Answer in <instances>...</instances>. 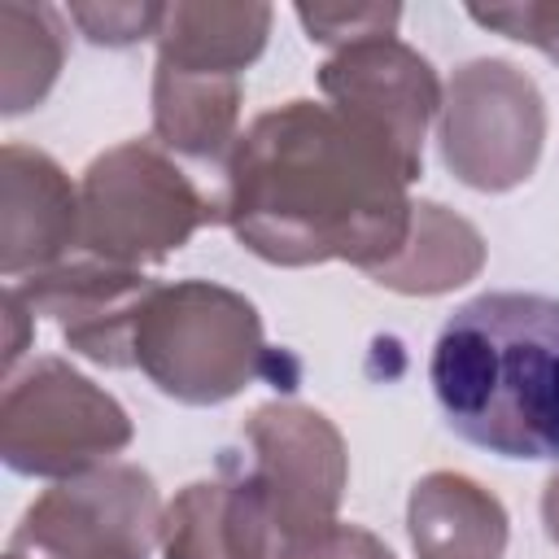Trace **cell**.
<instances>
[{
  "mask_svg": "<svg viewBox=\"0 0 559 559\" xmlns=\"http://www.w3.org/2000/svg\"><path fill=\"white\" fill-rule=\"evenodd\" d=\"M397 153L319 100L258 114L223 162L218 223L271 266L349 262L367 275L411 236L415 201Z\"/></svg>",
  "mask_w": 559,
  "mask_h": 559,
  "instance_id": "6da1fadb",
  "label": "cell"
},
{
  "mask_svg": "<svg viewBox=\"0 0 559 559\" xmlns=\"http://www.w3.org/2000/svg\"><path fill=\"white\" fill-rule=\"evenodd\" d=\"M437 127L441 157L459 183L476 192H511L537 170L546 105L520 66L476 57L450 74Z\"/></svg>",
  "mask_w": 559,
  "mask_h": 559,
  "instance_id": "8992f818",
  "label": "cell"
},
{
  "mask_svg": "<svg viewBox=\"0 0 559 559\" xmlns=\"http://www.w3.org/2000/svg\"><path fill=\"white\" fill-rule=\"evenodd\" d=\"M480 266H485L480 231L463 214H454L437 201H415L406 245L384 266H376L371 280L380 288H393L406 297H437V293H450V288L476 280Z\"/></svg>",
  "mask_w": 559,
  "mask_h": 559,
  "instance_id": "2e32d148",
  "label": "cell"
},
{
  "mask_svg": "<svg viewBox=\"0 0 559 559\" xmlns=\"http://www.w3.org/2000/svg\"><path fill=\"white\" fill-rule=\"evenodd\" d=\"M319 92L328 96L332 109L376 131L397 153L411 183L419 179L424 135L428 122L441 114V96H445L428 57H419L397 35H376L332 52L319 66Z\"/></svg>",
  "mask_w": 559,
  "mask_h": 559,
  "instance_id": "9c48e42d",
  "label": "cell"
},
{
  "mask_svg": "<svg viewBox=\"0 0 559 559\" xmlns=\"http://www.w3.org/2000/svg\"><path fill=\"white\" fill-rule=\"evenodd\" d=\"M157 280L131 266H109L100 258L61 262L31 280L9 284L31 314L57 323L61 341L92 358L96 367H135V319Z\"/></svg>",
  "mask_w": 559,
  "mask_h": 559,
  "instance_id": "30bf717a",
  "label": "cell"
},
{
  "mask_svg": "<svg viewBox=\"0 0 559 559\" xmlns=\"http://www.w3.org/2000/svg\"><path fill=\"white\" fill-rule=\"evenodd\" d=\"M79 245V192L66 170L31 148L4 144L0 153V271L4 280L39 275L66 262Z\"/></svg>",
  "mask_w": 559,
  "mask_h": 559,
  "instance_id": "8fae6325",
  "label": "cell"
},
{
  "mask_svg": "<svg viewBox=\"0 0 559 559\" xmlns=\"http://www.w3.org/2000/svg\"><path fill=\"white\" fill-rule=\"evenodd\" d=\"M445 424L498 459H559V297L480 293L428 358Z\"/></svg>",
  "mask_w": 559,
  "mask_h": 559,
  "instance_id": "7a4b0ae2",
  "label": "cell"
},
{
  "mask_svg": "<svg viewBox=\"0 0 559 559\" xmlns=\"http://www.w3.org/2000/svg\"><path fill=\"white\" fill-rule=\"evenodd\" d=\"M542 528H546V537L559 546V472L546 480V489H542Z\"/></svg>",
  "mask_w": 559,
  "mask_h": 559,
  "instance_id": "603a6c76",
  "label": "cell"
},
{
  "mask_svg": "<svg viewBox=\"0 0 559 559\" xmlns=\"http://www.w3.org/2000/svg\"><path fill=\"white\" fill-rule=\"evenodd\" d=\"M162 493L140 463H100L44 489L9 550L39 559H148L162 542Z\"/></svg>",
  "mask_w": 559,
  "mask_h": 559,
  "instance_id": "ba28073f",
  "label": "cell"
},
{
  "mask_svg": "<svg viewBox=\"0 0 559 559\" xmlns=\"http://www.w3.org/2000/svg\"><path fill=\"white\" fill-rule=\"evenodd\" d=\"M271 17V4H166L157 26V61L240 79L262 57Z\"/></svg>",
  "mask_w": 559,
  "mask_h": 559,
  "instance_id": "9a60e30c",
  "label": "cell"
},
{
  "mask_svg": "<svg viewBox=\"0 0 559 559\" xmlns=\"http://www.w3.org/2000/svg\"><path fill=\"white\" fill-rule=\"evenodd\" d=\"M406 528L419 559H502L507 511L463 472H428L406 502Z\"/></svg>",
  "mask_w": 559,
  "mask_h": 559,
  "instance_id": "4fadbf2b",
  "label": "cell"
},
{
  "mask_svg": "<svg viewBox=\"0 0 559 559\" xmlns=\"http://www.w3.org/2000/svg\"><path fill=\"white\" fill-rule=\"evenodd\" d=\"M131 445V419L114 393L66 358H35L13 371L0 402V454L22 476H83Z\"/></svg>",
  "mask_w": 559,
  "mask_h": 559,
  "instance_id": "5b68a950",
  "label": "cell"
},
{
  "mask_svg": "<svg viewBox=\"0 0 559 559\" xmlns=\"http://www.w3.org/2000/svg\"><path fill=\"white\" fill-rule=\"evenodd\" d=\"M297 22L314 44L349 48L376 35H397L402 9L397 4H297Z\"/></svg>",
  "mask_w": 559,
  "mask_h": 559,
  "instance_id": "ac0fdd59",
  "label": "cell"
},
{
  "mask_svg": "<svg viewBox=\"0 0 559 559\" xmlns=\"http://www.w3.org/2000/svg\"><path fill=\"white\" fill-rule=\"evenodd\" d=\"M280 559H393V550L376 533L336 520L328 528H314V533L297 537Z\"/></svg>",
  "mask_w": 559,
  "mask_h": 559,
  "instance_id": "44dd1931",
  "label": "cell"
},
{
  "mask_svg": "<svg viewBox=\"0 0 559 559\" xmlns=\"http://www.w3.org/2000/svg\"><path fill=\"white\" fill-rule=\"evenodd\" d=\"M205 223H218V201H210L162 144L122 140L83 170L79 245L109 266H157Z\"/></svg>",
  "mask_w": 559,
  "mask_h": 559,
  "instance_id": "277c9868",
  "label": "cell"
},
{
  "mask_svg": "<svg viewBox=\"0 0 559 559\" xmlns=\"http://www.w3.org/2000/svg\"><path fill=\"white\" fill-rule=\"evenodd\" d=\"M240 79L153 66V135L192 162H227L240 140Z\"/></svg>",
  "mask_w": 559,
  "mask_h": 559,
  "instance_id": "5bb4252c",
  "label": "cell"
},
{
  "mask_svg": "<svg viewBox=\"0 0 559 559\" xmlns=\"http://www.w3.org/2000/svg\"><path fill=\"white\" fill-rule=\"evenodd\" d=\"M166 4H70L66 17L83 31V39L105 48H127L140 39H157Z\"/></svg>",
  "mask_w": 559,
  "mask_h": 559,
  "instance_id": "d6986e66",
  "label": "cell"
},
{
  "mask_svg": "<svg viewBox=\"0 0 559 559\" xmlns=\"http://www.w3.org/2000/svg\"><path fill=\"white\" fill-rule=\"evenodd\" d=\"M66 61V26L48 4H0V100L4 114H22L48 96Z\"/></svg>",
  "mask_w": 559,
  "mask_h": 559,
  "instance_id": "e0dca14e",
  "label": "cell"
},
{
  "mask_svg": "<svg viewBox=\"0 0 559 559\" xmlns=\"http://www.w3.org/2000/svg\"><path fill=\"white\" fill-rule=\"evenodd\" d=\"M162 559H280L275 524L249 480L218 463L214 480L183 485L162 511Z\"/></svg>",
  "mask_w": 559,
  "mask_h": 559,
  "instance_id": "7c38bea8",
  "label": "cell"
},
{
  "mask_svg": "<svg viewBox=\"0 0 559 559\" xmlns=\"http://www.w3.org/2000/svg\"><path fill=\"white\" fill-rule=\"evenodd\" d=\"M240 437L245 454H223V463L236 467L262 498L284 550L297 537L336 524V507L349 480V454L323 411L297 402H266L249 415Z\"/></svg>",
  "mask_w": 559,
  "mask_h": 559,
  "instance_id": "52a82bcc",
  "label": "cell"
},
{
  "mask_svg": "<svg viewBox=\"0 0 559 559\" xmlns=\"http://www.w3.org/2000/svg\"><path fill=\"white\" fill-rule=\"evenodd\" d=\"M467 17L515 44H533L550 61H559V4H489V9L472 4Z\"/></svg>",
  "mask_w": 559,
  "mask_h": 559,
  "instance_id": "ffe728a7",
  "label": "cell"
},
{
  "mask_svg": "<svg viewBox=\"0 0 559 559\" xmlns=\"http://www.w3.org/2000/svg\"><path fill=\"white\" fill-rule=\"evenodd\" d=\"M135 367L183 406H218L258 376L293 389L297 362L266 349L258 306L210 280L153 284L135 319Z\"/></svg>",
  "mask_w": 559,
  "mask_h": 559,
  "instance_id": "3957f363",
  "label": "cell"
},
{
  "mask_svg": "<svg viewBox=\"0 0 559 559\" xmlns=\"http://www.w3.org/2000/svg\"><path fill=\"white\" fill-rule=\"evenodd\" d=\"M4 559H35V555H22V550H9Z\"/></svg>",
  "mask_w": 559,
  "mask_h": 559,
  "instance_id": "cb8c5ba5",
  "label": "cell"
},
{
  "mask_svg": "<svg viewBox=\"0 0 559 559\" xmlns=\"http://www.w3.org/2000/svg\"><path fill=\"white\" fill-rule=\"evenodd\" d=\"M4 319H9V341H4V376H13V367H17V358H22V349H26V319H35L31 314V306L9 288L4 293Z\"/></svg>",
  "mask_w": 559,
  "mask_h": 559,
  "instance_id": "7402d4cb",
  "label": "cell"
}]
</instances>
